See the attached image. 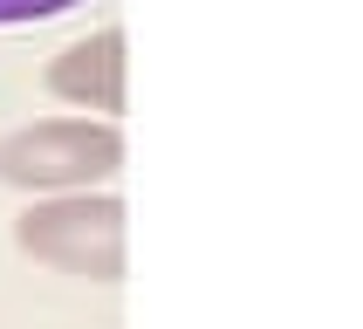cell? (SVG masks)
I'll return each mask as SVG.
<instances>
[{"label":"cell","mask_w":363,"mask_h":329,"mask_svg":"<svg viewBox=\"0 0 363 329\" xmlns=\"http://www.w3.org/2000/svg\"><path fill=\"white\" fill-rule=\"evenodd\" d=\"M123 172L117 117H41L0 138V185L14 192H96Z\"/></svg>","instance_id":"6da1fadb"},{"label":"cell","mask_w":363,"mask_h":329,"mask_svg":"<svg viewBox=\"0 0 363 329\" xmlns=\"http://www.w3.org/2000/svg\"><path fill=\"white\" fill-rule=\"evenodd\" d=\"M14 247L55 274L123 281V199L103 185L96 192H41L14 220Z\"/></svg>","instance_id":"7a4b0ae2"},{"label":"cell","mask_w":363,"mask_h":329,"mask_svg":"<svg viewBox=\"0 0 363 329\" xmlns=\"http://www.w3.org/2000/svg\"><path fill=\"white\" fill-rule=\"evenodd\" d=\"M48 96L76 103V110H103V117H117L123 110V28H96L89 41H69L48 69Z\"/></svg>","instance_id":"3957f363"},{"label":"cell","mask_w":363,"mask_h":329,"mask_svg":"<svg viewBox=\"0 0 363 329\" xmlns=\"http://www.w3.org/2000/svg\"><path fill=\"white\" fill-rule=\"evenodd\" d=\"M82 0H0V28H35V21L76 14Z\"/></svg>","instance_id":"277c9868"}]
</instances>
